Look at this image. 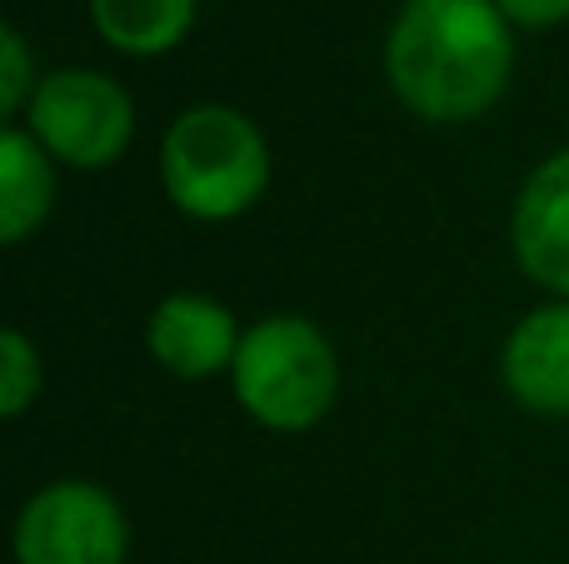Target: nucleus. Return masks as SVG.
Segmentation results:
<instances>
[{
	"mask_svg": "<svg viewBox=\"0 0 569 564\" xmlns=\"http://www.w3.org/2000/svg\"><path fill=\"white\" fill-rule=\"evenodd\" d=\"M515 70L510 16L495 0H405L385 40L390 90L435 125L475 120Z\"/></svg>",
	"mask_w": 569,
	"mask_h": 564,
	"instance_id": "1",
	"label": "nucleus"
},
{
	"mask_svg": "<svg viewBox=\"0 0 569 564\" xmlns=\"http://www.w3.org/2000/svg\"><path fill=\"white\" fill-rule=\"evenodd\" d=\"M40 390V360L20 330L0 335V415H20Z\"/></svg>",
	"mask_w": 569,
	"mask_h": 564,
	"instance_id": "11",
	"label": "nucleus"
},
{
	"mask_svg": "<svg viewBox=\"0 0 569 564\" xmlns=\"http://www.w3.org/2000/svg\"><path fill=\"white\" fill-rule=\"evenodd\" d=\"M230 375H236L240 405L270 430L315 425L340 385L330 340L300 315H270L246 330Z\"/></svg>",
	"mask_w": 569,
	"mask_h": 564,
	"instance_id": "3",
	"label": "nucleus"
},
{
	"mask_svg": "<svg viewBox=\"0 0 569 564\" xmlns=\"http://www.w3.org/2000/svg\"><path fill=\"white\" fill-rule=\"evenodd\" d=\"M510 20L520 26H555V20H569V0H495Z\"/></svg>",
	"mask_w": 569,
	"mask_h": 564,
	"instance_id": "13",
	"label": "nucleus"
},
{
	"mask_svg": "<svg viewBox=\"0 0 569 564\" xmlns=\"http://www.w3.org/2000/svg\"><path fill=\"white\" fill-rule=\"evenodd\" d=\"M56 180H50V160L30 130H6L0 135V235L16 245L46 220Z\"/></svg>",
	"mask_w": 569,
	"mask_h": 564,
	"instance_id": "9",
	"label": "nucleus"
},
{
	"mask_svg": "<svg viewBox=\"0 0 569 564\" xmlns=\"http://www.w3.org/2000/svg\"><path fill=\"white\" fill-rule=\"evenodd\" d=\"M150 355L160 360L166 370L186 380H200V375H216V370L236 365L240 355V330H236V315L226 305L206 295H170L156 305L150 315Z\"/></svg>",
	"mask_w": 569,
	"mask_h": 564,
	"instance_id": "7",
	"label": "nucleus"
},
{
	"mask_svg": "<svg viewBox=\"0 0 569 564\" xmlns=\"http://www.w3.org/2000/svg\"><path fill=\"white\" fill-rule=\"evenodd\" d=\"M130 130H136L130 95L100 70H56L30 95V135L66 165H110L130 145Z\"/></svg>",
	"mask_w": 569,
	"mask_h": 564,
	"instance_id": "4",
	"label": "nucleus"
},
{
	"mask_svg": "<svg viewBox=\"0 0 569 564\" xmlns=\"http://www.w3.org/2000/svg\"><path fill=\"white\" fill-rule=\"evenodd\" d=\"M510 240L525 275L555 295H569V150L550 155L515 200Z\"/></svg>",
	"mask_w": 569,
	"mask_h": 564,
	"instance_id": "6",
	"label": "nucleus"
},
{
	"mask_svg": "<svg viewBox=\"0 0 569 564\" xmlns=\"http://www.w3.org/2000/svg\"><path fill=\"white\" fill-rule=\"evenodd\" d=\"M160 180L186 215L230 220L260 200L270 180V150L240 110L196 105L166 130Z\"/></svg>",
	"mask_w": 569,
	"mask_h": 564,
	"instance_id": "2",
	"label": "nucleus"
},
{
	"mask_svg": "<svg viewBox=\"0 0 569 564\" xmlns=\"http://www.w3.org/2000/svg\"><path fill=\"white\" fill-rule=\"evenodd\" d=\"M505 385L540 415H569V305H545L505 340Z\"/></svg>",
	"mask_w": 569,
	"mask_h": 564,
	"instance_id": "8",
	"label": "nucleus"
},
{
	"mask_svg": "<svg viewBox=\"0 0 569 564\" xmlns=\"http://www.w3.org/2000/svg\"><path fill=\"white\" fill-rule=\"evenodd\" d=\"M126 515L100 485H46L16 520L20 564H126Z\"/></svg>",
	"mask_w": 569,
	"mask_h": 564,
	"instance_id": "5",
	"label": "nucleus"
},
{
	"mask_svg": "<svg viewBox=\"0 0 569 564\" xmlns=\"http://www.w3.org/2000/svg\"><path fill=\"white\" fill-rule=\"evenodd\" d=\"M96 30L126 56H160L180 46L196 20V0H90Z\"/></svg>",
	"mask_w": 569,
	"mask_h": 564,
	"instance_id": "10",
	"label": "nucleus"
},
{
	"mask_svg": "<svg viewBox=\"0 0 569 564\" xmlns=\"http://www.w3.org/2000/svg\"><path fill=\"white\" fill-rule=\"evenodd\" d=\"M0 56H6V75H0V110H20L30 90V56H26V40L16 30H0ZM36 95V90H30Z\"/></svg>",
	"mask_w": 569,
	"mask_h": 564,
	"instance_id": "12",
	"label": "nucleus"
}]
</instances>
